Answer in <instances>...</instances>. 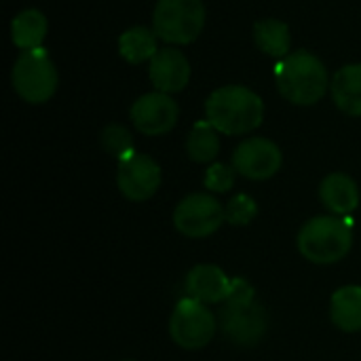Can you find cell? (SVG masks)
<instances>
[{"label": "cell", "mask_w": 361, "mask_h": 361, "mask_svg": "<svg viewBox=\"0 0 361 361\" xmlns=\"http://www.w3.org/2000/svg\"><path fill=\"white\" fill-rule=\"evenodd\" d=\"M224 222V207L212 192H192L184 197L173 212L176 231L188 239L209 237Z\"/></svg>", "instance_id": "52a82bcc"}, {"label": "cell", "mask_w": 361, "mask_h": 361, "mask_svg": "<svg viewBox=\"0 0 361 361\" xmlns=\"http://www.w3.org/2000/svg\"><path fill=\"white\" fill-rule=\"evenodd\" d=\"M125 361H133V360H125Z\"/></svg>", "instance_id": "d4e9b609"}, {"label": "cell", "mask_w": 361, "mask_h": 361, "mask_svg": "<svg viewBox=\"0 0 361 361\" xmlns=\"http://www.w3.org/2000/svg\"><path fill=\"white\" fill-rule=\"evenodd\" d=\"M116 184L125 199L129 201H148L161 186V167L159 163L142 152H131L118 161Z\"/></svg>", "instance_id": "ba28073f"}, {"label": "cell", "mask_w": 361, "mask_h": 361, "mask_svg": "<svg viewBox=\"0 0 361 361\" xmlns=\"http://www.w3.org/2000/svg\"><path fill=\"white\" fill-rule=\"evenodd\" d=\"M281 150L267 137H250L233 152V167L247 180H269L281 167Z\"/></svg>", "instance_id": "30bf717a"}, {"label": "cell", "mask_w": 361, "mask_h": 361, "mask_svg": "<svg viewBox=\"0 0 361 361\" xmlns=\"http://www.w3.org/2000/svg\"><path fill=\"white\" fill-rule=\"evenodd\" d=\"M231 281L226 273L216 264H197L186 275L188 298H195L203 305L224 302L231 292Z\"/></svg>", "instance_id": "4fadbf2b"}, {"label": "cell", "mask_w": 361, "mask_h": 361, "mask_svg": "<svg viewBox=\"0 0 361 361\" xmlns=\"http://www.w3.org/2000/svg\"><path fill=\"white\" fill-rule=\"evenodd\" d=\"M235 176H237V169L233 165H226V163H212L205 171V188L209 192H228L233 186H235Z\"/></svg>", "instance_id": "603a6c76"}, {"label": "cell", "mask_w": 361, "mask_h": 361, "mask_svg": "<svg viewBox=\"0 0 361 361\" xmlns=\"http://www.w3.org/2000/svg\"><path fill=\"white\" fill-rule=\"evenodd\" d=\"M157 38L159 36L154 34V30L144 27V25H135V27H129L121 34L118 51L129 63H144V61H150L159 53Z\"/></svg>", "instance_id": "ac0fdd59"}, {"label": "cell", "mask_w": 361, "mask_h": 361, "mask_svg": "<svg viewBox=\"0 0 361 361\" xmlns=\"http://www.w3.org/2000/svg\"><path fill=\"white\" fill-rule=\"evenodd\" d=\"M279 93L296 106L317 104L330 89V76L324 61L309 51H294L275 66Z\"/></svg>", "instance_id": "7a4b0ae2"}, {"label": "cell", "mask_w": 361, "mask_h": 361, "mask_svg": "<svg viewBox=\"0 0 361 361\" xmlns=\"http://www.w3.org/2000/svg\"><path fill=\"white\" fill-rule=\"evenodd\" d=\"M205 116L220 133L241 135L260 127L264 118V102L243 85H226L207 97Z\"/></svg>", "instance_id": "6da1fadb"}, {"label": "cell", "mask_w": 361, "mask_h": 361, "mask_svg": "<svg viewBox=\"0 0 361 361\" xmlns=\"http://www.w3.org/2000/svg\"><path fill=\"white\" fill-rule=\"evenodd\" d=\"M205 27L203 0H159L152 13V30L167 44H190Z\"/></svg>", "instance_id": "277c9868"}, {"label": "cell", "mask_w": 361, "mask_h": 361, "mask_svg": "<svg viewBox=\"0 0 361 361\" xmlns=\"http://www.w3.org/2000/svg\"><path fill=\"white\" fill-rule=\"evenodd\" d=\"M131 123L144 135H163L169 133L180 116V108L169 93L152 91L142 95L131 106Z\"/></svg>", "instance_id": "9c48e42d"}, {"label": "cell", "mask_w": 361, "mask_h": 361, "mask_svg": "<svg viewBox=\"0 0 361 361\" xmlns=\"http://www.w3.org/2000/svg\"><path fill=\"white\" fill-rule=\"evenodd\" d=\"M332 99L349 116H361V63L343 66L330 80Z\"/></svg>", "instance_id": "9a60e30c"}, {"label": "cell", "mask_w": 361, "mask_h": 361, "mask_svg": "<svg viewBox=\"0 0 361 361\" xmlns=\"http://www.w3.org/2000/svg\"><path fill=\"white\" fill-rule=\"evenodd\" d=\"M258 214V203L250 195L233 197L224 207V218L233 226H247Z\"/></svg>", "instance_id": "7402d4cb"}, {"label": "cell", "mask_w": 361, "mask_h": 361, "mask_svg": "<svg viewBox=\"0 0 361 361\" xmlns=\"http://www.w3.org/2000/svg\"><path fill=\"white\" fill-rule=\"evenodd\" d=\"M330 319L343 332L361 330V288L345 286L332 294L330 300Z\"/></svg>", "instance_id": "e0dca14e"}, {"label": "cell", "mask_w": 361, "mask_h": 361, "mask_svg": "<svg viewBox=\"0 0 361 361\" xmlns=\"http://www.w3.org/2000/svg\"><path fill=\"white\" fill-rule=\"evenodd\" d=\"M49 21L38 8H25L11 21V40L21 51L42 49Z\"/></svg>", "instance_id": "2e32d148"}, {"label": "cell", "mask_w": 361, "mask_h": 361, "mask_svg": "<svg viewBox=\"0 0 361 361\" xmlns=\"http://www.w3.org/2000/svg\"><path fill=\"white\" fill-rule=\"evenodd\" d=\"M254 40H256L258 49L271 57L283 59L290 55V44H292L290 27H288V23H283L279 19L258 21L254 25Z\"/></svg>", "instance_id": "d6986e66"}, {"label": "cell", "mask_w": 361, "mask_h": 361, "mask_svg": "<svg viewBox=\"0 0 361 361\" xmlns=\"http://www.w3.org/2000/svg\"><path fill=\"white\" fill-rule=\"evenodd\" d=\"M11 82L17 95L27 104H44L57 91V70L44 49L21 51L13 63Z\"/></svg>", "instance_id": "5b68a950"}, {"label": "cell", "mask_w": 361, "mask_h": 361, "mask_svg": "<svg viewBox=\"0 0 361 361\" xmlns=\"http://www.w3.org/2000/svg\"><path fill=\"white\" fill-rule=\"evenodd\" d=\"M220 131L205 118L195 123L186 137V152L195 163H214L220 154Z\"/></svg>", "instance_id": "ffe728a7"}, {"label": "cell", "mask_w": 361, "mask_h": 361, "mask_svg": "<svg viewBox=\"0 0 361 361\" xmlns=\"http://www.w3.org/2000/svg\"><path fill=\"white\" fill-rule=\"evenodd\" d=\"M99 142H102L104 150L108 154L116 157L118 161L125 159V157H129L131 152H135L131 131L127 127H123V125H116V123L104 127V131L99 135Z\"/></svg>", "instance_id": "44dd1931"}, {"label": "cell", "mask_w": 361, "mask_h": 361, "mask_svg": "<svg viewBox=\"0 0 361 361\" xmlns=\"http://www.w3.org/2000/svg\"><path fill=\"white\" fill-rule=\"evenodd\" d=\"M319 199L334 216L349 218L360 205V188L347 173H330L319 184Z\"/></svg>", "instance_id": "5bb4252c"}, {"label": "cell", "mask_w": 361, "mask_h": 361, "mask_svg": "<svg viewBox=\"0 0 361 361\" xmlns=\"http://www.w3.org/2000/svg\"><path fill=\"white\" fill-rule=\"evenodd\" d=\"M148 74L157 91L171 95L188 85L190 63L180 49L167 44L165 49H159V53L148 61Z\"/></svg>", "instance_id": "7c38bea8"}, {"label": "cell", "mask_w": 361, "mask_h": 361, "mask_svg": "<svg viewBox=\"0 0 361 361\" xmlns=\"http://www.w3.org/2000/svg\"><path fill=\"white\" fill-rule=\"evenodd\" d=\"M298 252L313 264H334L343 260L353 245L351 218L317 216L311 218L298 233Z\"/></svg>", "instance_id": "3957f363"}, {"label": "cell", "mask_w": 361, "mask_h": 361, "mask_svg": "<svg viewBox=\"0 0 361 361\" xmlns=\"http://www.w3.org/2000/svg\"><path fill=\"white\" fill-rule=\"evenodd\" d=\"M220 326H222V332L235 345L252 347L267 334L269 317L260 302H254L250 307H226L224 305Z\"/></svg>", "instance_id": "8fae6325"}, {"label": "cell", "mask_w": 361, "mask_h": 361, "mask_svg": "<svg viewBox=\"0 0 361 361\" xmlns=\"http://www.w3.org/2000/svg\"><path fill=\"white\" fill-rule=\"evenodd\" d=\"M256 302V290L254 286L243 279V277H235L231 281V292L224 300L226 307H250Z\"/></svg>", "instance_id": "cb8c5ba5"}, {"label": "cell", "mask_w": 361, "mask_h": 361, "mask_svg": "<svg viewBox=\"0 0 361 361\" xmlns=\"http://www.w3.org/2000/svg\"><path fill=\"white\" fill-rule=\"evenodd\" d=\"M216 330H218L216 315L207 309V305L195 298L180 300L169 317V336L180 349L186 351L207 347L214 341Z\"/></svg>", "instance_id": "8992f818"}]
</instances>
